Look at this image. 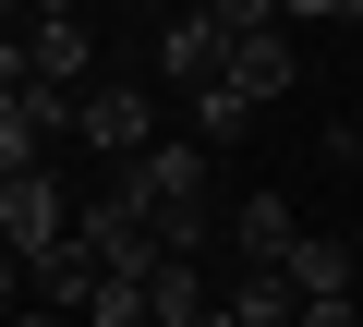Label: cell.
Returning a JSON list of instances; mask_svg holds the SVG:
<instances>
[{"label": "cell", "instance_id": "cell-17", "mask_svg": "<svg viewBox=\"0 0 363 327\" xmlns=\"http://www.w3.org/2000/svg\"><path fill=\"white\" fill-rule=\"evenodd\" d=\"M351 255H363V218H351Z\"/></svg>", "mask_w": 363, "mask_h": 327}, {"label": "cell", "instance_id": "cell-9", "mask_svg": "<svg viewBox=\"0 0 363 327\" xmlns=\"http://www.w3.org/2000/svg\"><path fill=\"white\" fill-rule=\"evenodd\" d=\"M25 279H37V303H61V315H85V303L109 291V267H97V243H85V231H73L49 267H25Z\"/></svg>", "mask_w": 363, "mask_h": 327}, {"label": "cell", "instance_id": "cell-12", "mask_svg": "<svg viewBox=\"0 0 363 327\" xmlns=\"http://www.w3.org/2000/svg\"><path fill=\"white\" fill-rule=\"evenodd\" d=\"M291 327H363V303H303Z\"/></svg>", "mask_w": 363, "mask_h": 327}, {"label": "cell", "instance_id": "cell-7", "mask_svg": "<svg viewBox=\"0 0 363 327\" xmlns=\"http://www.w3.org/2000/svg\"><path fill=\"white\" fill-rule=\"evenodd\" d=\"M145 327H218V291H206V267H194V255L145 267Z\"/></svg>", "mask_w": 363, "mask_h": 327}, {"label": "cell", "instance_id": "cell-1", "mask_svg": "<svg viewBox=\"0 0 363 327\" xmlns=\"http://www.w3.org/2000/svg\"><path fill=\"white\" fill-rule=\"evenodd\" d=\"M121 194L157 218L169 255H206V145H194V133H157L133 170H121Z\"/></svg>", "mask_w": 363, "mask_h": 327}, {"label": "cell", "instance_id": "cell-4", "mask_svg": "<svg viewBox=\"0 0 363 327\" xmlns=\"http://www.w3.org/2000/svg\"><path fill=\"white\" fill-rule=\"evenodd\" d=\"M218 73H230V25L206 13V0H194V13H169V25H157V85H182V97H206Z\"/></svg>", "mask_w": 363, "mask_h": 327}, {"label": "cell", "instance_id": "cell-5", "mask_svg": "<svg viewBox=\"0 0 363 327\" xmlns=\"http://www.w3.org/2000/svg\"><path fill=\"white\" fill-rule=\"evenodd\" d=\"M85 61H97L85 13H37V25H25V73H37L49 97H85Z\"/></svg>", "mask_w": 363, "mask_h": 327}, {"label": "cell", "instance_id": "cell-8", "mask_svg": "<svg viewBox=\"0 0 363 327\" xmlns=\"http://www.w3.org/2000/svg\"><path fill=\"white\" fill-rule=\"evenodd\" d=\"M279 279H291V291H303V303H351V291H363V255H351V243H315V231H303V243H291V267H279Z\"/></svg>", "mask_w": 363, "mask_h": 327}, {"label": "cell", "instance_id": "cell-15", "mask_svg": "<svg viewBox=\"0 0 363 327\" xmlns=\"http://www.w3.org/2000/svg\"><path fill=\"white\" fill-rule=\"evenodd\" d=\"M339 157H351V182H363V121H351V133H339Z\"/></svg>", "mask_w": 363, "mask_h": 327}, {"label": "cell", "instance_id": "cell-11", "mask_svg": "<svg viewBox=\"0 0 363 327\" xmlns=\"http://www.w3.org/2000/svg\"><path fill=\"white\" fill-rule=\"evenodd\" d=\"M206 13H218L230 37H267V25H279V0H206Z\"/></svg>", "mask_w": 363, "mask_h": 327}, {"label": "cell", "instance_id": "cell-2", "mask_svg": "<svg viewBox=\"0 0 363 327\" xmlns=\"http://www.w3.org/2000/svg\"><path fill=\"white\" fill-rule=\"evenodd\" d=\"M85 231V206L61 194V170H49V157H37V170H13V182H0V255H25V267H49L61 243Z\"/></svg>", "mask_w": 363, "mask_h": 327}, {"label": "cell", "instance_id": "cell-10", "mask_svg": "<svg viewBox=\"0 0 363 327\" xmlns=\"http://www.w3.org/2000/svg\"><path fill=\"white\" fill-rule=\"evenodd\" d=\"M291 243H303L291 206H279V194H242V267H291Z\"/></svg>", "mask_w": 363, "mask_h": 327}, {"label": "cell", "instance_id": "cell-3", "mask_svg": "<svg viewBox=\"0 0 363 327\" xmlns=\"http://www.w3.org/2000/svg\"><path fill=\"white\" fill-rule=\"evenodd\" d=\"M73 133H85L97 157H121V170H133V157L157 145V97H145V85H85V97H73Z\"/></svg>", "mask_w": 363, "mask_h": 327}, {"label": "cell", "instance_id": "cell-16", "mask_svg": "<svg viewBox=\"0 0 363 327\" xmlns=\"http://www.w3.org/2000/svg\"><path fill=\"white\" fill-rule=\"evenodd\" d=\"M339 25H363V0H339Z\"/></svg>", "mask_w": 363, "mask_h": 327}, {"label": "cell", "instance_id": "cell-6", "mask_svg": "<svg viewBox=\"0 0 363 327\" xmlns=\"http://www.w3.org/2000/svg\"><path fill=\"white\" fill-rule=\"evenodd\" d=\"M291 73H303V49H291V25H267V37H230V97L242 109H267V97H291Z\"/></svg>", "mask_w": 363, "mask_h": 327}, {"label": "cell", "instance_id": "cell-13", "mask_svg": "<svg viewBox=\"0 0 363 327\" xmlns=\"http://www.w3.org/2000/svg\"><path fill=\"white\" fill-rule=\"evenodd\" d=\"M0 327H85V315H61V303H25V315H0Z\"/></svg>", "mask_w": 363, "mask_h": 327}, {"label": "cell", "instance_id": "cell-14", "mask_svg": "<svg viewBox=\"0 0 363 327\" xmlns=\"http://www.w3.org/2000/svg\"><path fill=\"white\" fill-rule=\"evenodd\" d=\"M13 291H25V255H0V315H25V303H13Z\"/></svg>", "mask_w": 363, "mask_h": 327}]
</instances>
